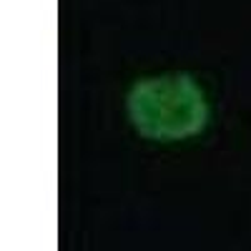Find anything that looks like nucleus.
I'll return each mask as SVG.
<instances>
[{
	"instance_id": "1",
	"label": "nucleus",
	"mask_w": 251,
	"mask_h": 251,
	"mask_svg": "<svg viewBox=\"0 0 251 251\" xmlns=\"http://www.w3.org/2000/svg\"><path fill=\"white\" fill-rule=\"evenodd\" d=\"M133 128L149 141H181L208 123V103L199 83L186 73L151 75L133 83L126 98Z\"/></svg>"
}]
</instances>
